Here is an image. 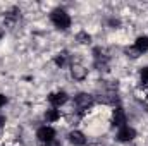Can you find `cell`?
<instances>
[{
  "label": "cell",
  "instance_id": "6da1fadb",
  "mask_svg": "<svg viewBox=\"0 0 148 146\" xmlns=\"http://www.w3.org/2000/svg\"><path fill=\"white\" fill-rule=\"evenodd\" d=\"M52 23H53L59 29H67V28L71 26V17H69V14H67L66 10L55 9V10L52 12Z\"/></svg>",
  "mask_w": 148,
  "mask_h": 146
},
{
  "label": "cell",
  "instance_id": "7a4b0ae2",
  "mask_svg": "<svg viewBox=\"0 0 148 146\" xmlns=\"http://www.w3.org/2000/svg\"><path fill=\"white\" fill-rule=\"evenodd\" d=\"M36 136L41 143H50V141H53V138H55V131H53L52 127H40Z\"/></svg>",
  "mask_w": 148,
  "mask_h": 146
},
{
  "label": "cell",
  "instance_id": "3957f363",
  "mask_svg": "<svg viewBox=\"0 0 148 146\" xmlns=\"http://www.w3.org/2000/svg\"><path fill=\"white\" fill-rule=\"evenodd\" d=\"M134 136H136V131H134L133 127H127V126L121 127V131H119V134H117L119 141H131V139H134Z\"/></svg>",
  "mask_w": 148,
  "mask_h": 146
},
{
  "label": "cell",
  "instance_id": "277c9868",
  "mask_svg": "<svg viewBox=\"0 0 148 146\" xmlns=\"http://www.w3.org/2000/svg\"><path fill=\"white\" fill-rule=\"evenodd\" d=\"M91 96L90 95H86V93H81V95H77L76 96V105H77V108H81V110H84V108H88L90 105H91Z\"/></svg>",
  "mask_w": 148,
  "mask_h": 146
},
{
  "label": "cell",
  "instance_id": "5b68a950",
  "mask_svg": "<svg viewBox=\"0 0 148 146\" xmlns=\"http://www.w3.org/2000/svg\"><path fill=\"white\" fill-rule=\"evenodd\" d=\"M112 124H114V126H117V127H124V124H126V115H124V110H122V108H115V110H114Z\"/></svg>",
  "mask_w": 148,
  "mask_h": 146
},
{
  "label": "cell",
  "instance_id": "8992f818",
  "mask_svg": "<svg viewBox=\"0 0 148 146\" xmlns=\"http://www.w3.org/2000/svg\"><path fill=\"white\" fill-rule=\"evenodd\" d=\"M50 102H52V105H55V107H60V105H64V103L67 102V95H66L64 91L53 93V95H50Z\"/></svg>",
  "mask_w": 148,
  "mask_h": 146
},
{
  "label": "cell",
  "instance_id": "52a82bcc",
  "mask_svg": "<svg viewBox=\"0 0 148 146\" xmlns=\"http://www.w3.org/2000/svg\"><path fill=\"white\" fill-rule=\"evenodd\" d=\"M69 139H71V143L74 146H83L86 143V139H84V136L79 132V131H73L71 134H69Z\"/></svg>",
  "mask_w": 148,
  "mask_h": 146
},
{
  "label": "cell",
  "instance_id": "ba28073f",
  "mask_svg": "<svg viewBox=\"0 0 148 146\" xmlns=\"http://www.w3.org/2000/svg\"><path fill=\"white\" fill-rule=\"evenodd\" d=\"M134 48L141 53V52H147L148 50V36H140L134 43Z\"/></svg>",
  "mask_w": 148,
  "mask_h": 146
},
{
  "label": "cell",
  "instance_id": "9c48e42d",
  "mask_svg": "<svg viewBox=\"0 0 148 146\" xmlns=\"http://www.w3.org/2000/svg\"><path fill=\"white\" fill-rule=\"evenodd\" d=\"M84 76H86V69L83 65H79V64H74L73 65V77L74 79H84Z\"/></svg>",
  "mask_w": 148,
  "mask_h": 146
},
{
  "label": "cell",
  "instance_id": "30bf717a",
  "mask_svg": "<svg viewBox=\"0 0 148 146\" xmlns=\"http://www.w3.org/2000/svg\"><path fill=\"white\" fill-rule=\"evenodd\" d=\"M45 119H47V120H50V122H53V120H57V119H59V112H57V110H47Z\"/></svg>",
  "mask_w": 148,
  "mask_h": 146
},
{
  "label": "cell",
  "instance_id": "8fae6325",
  "mask_svg": "<svg viewBox=\"0 0 148 146\" xmlns=\"http://www.w3.org/2000/svg\"><path fill=\"white\" fill-rule=\"evenodd\" d=\"M77 40H79L81 43H90V35H86V33H81V35H77Z\"/></svg>",
  "mask_w": 148,
  "mask_h": 146
},
{
  "label": "cell",
  "instance_id": "7c38bea8",
  "mask_svg": "<svg viewBox=\"0 0 148 146\" xmlns=\"http://www.w3.org/2000/svg\"><path fill=\"white\" fill-rule=\"evenodd\" d=\"M64 60H66V57H64V55H59V57L55 59V62H57L59 65H64Z\"/></svg>",
  "mask_w": 148,
  "mask_h": 146
},
{
  "label": "cell",
  "instance_id": "4fadbf2b",
  "mask_svg": "<svg viewBox=\"0 0 148 146\" xmlns=\"http://www.w3.org/2000/svg\"><path fill=\"white\" fill-rule=\"evenodd\" d=\"M141 77H143V79H147V81H148V67H147V69H143V71H141Z\"/></svg>",
  "mask_w": 148,
  "mask_h": 146
},
{
  "label": "cell",
  "instance_id": "5bb4252c",
  "mask_svg": "<svg viewBox=\"0 0 148 146\" xmlns=\"http://www.w3.org/2000/svg\"><path fill=\"white\" fill-rule=\"evenodd\" d=\"M2 105H5V96H3V95H0V107H2Z\"/></svg>",
  "mask_w": 148,
  "mask_h": 146
},
{
  "label": "cell",
  "instance_id": "9a60e30c",
  "mask_svg": "<svg viewBox=\"0 0 148 146\" xmlns=\"http://www.w3.org/2000/svg\"><path fill=\"white\" fill-rule=\"evenodd\" d=\"M3 122H5V119H3V117H0V126H2Z\"/></svg>",
  "mask_w": 148,
  "mask_h": 146
},
{
  "label": "cell",
  "instance_id": "2e32d148",
  "mask_svg": "<svg viewBox=\"0 0 148 146\" xmlns=\"http://www.w3.org/2000/svg\"><path fill=\"white\" fill-rule=\"evenodd\" d=\"M2 35H3V33H2V29H0V38H2Z\"/></svg>",
  "mask_w": 148,
  "mask_h": 146
}]
</instances>
